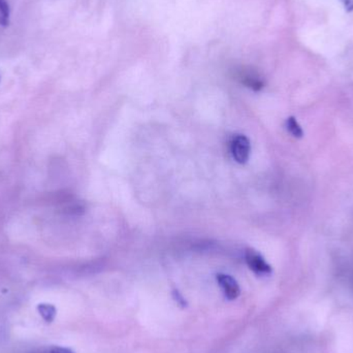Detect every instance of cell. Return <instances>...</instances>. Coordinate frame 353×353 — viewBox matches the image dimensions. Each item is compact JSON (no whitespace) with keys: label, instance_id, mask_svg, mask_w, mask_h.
Listing matches in <instances>:
<instances>
[{"label":"cell","instance_id":"6da1fadb","mask_svg":"<svg viewBox=\"0 0 353 353\" xmlns=\"http://www.w3.org/2000/svg\"><path fill=\"white\" fill-rule=\"evenodd\" d=\"M245 259H246L247 265L249 269L256 274L257 276H270L273 272L271 265L267 263L265 257L259 252V251L254 250L252 248H248L245 253Z\"/></svg>","mask_w":353,"mask_h":353},{"label":"cell","instance_id":"277c9868","mask_svg":"<svg viewBox=\"0 0 353 353\" xmlns=\"http://www.w3.org/2000/svg\"><path fill=\"white\" fill-rule=\"evenodd\" d=\"M286 130H288V132H290V134H292V137H294V138H303V136H304V132H303V128H301L300 124H299V122L296 121V118L294 117H290L288 120H286Z\"/></svg>","mask_w":353,"mask_h":353},{"label":"cell","instance_id":"7a4b0ae2","mask_svg":"<svg viewBox=\"0 0 353 353\" xmlns=\"http://www.w3.org/2000/svg\"><path fill=\"white\" fill-rule=\"evenodd\" d=\"M230 151H232V157L234 161L241 165H244L248 161L250 157L251 146L248 138L242 134H238L234 137L230 145Z\"/></svg>","mask_w":353,"mask_h":353},{"label":"cell","instance_id":"5b68a950","mask_svg":"<svg viewBox=\"0 0 353 353\" xmlns=\"http://www.w3.org/2000/svg\"><path fill=\"white\" fill-rule=\"evenodd\" d=\"M39 314L47 323H52L56 316L55 307L49 304H41L39 306Z\"/></svg>","mask_w":353,"mask_h":353},{"label":"cell","instance_id":"3957f363","mask_svg":"<svg viewBox=\"0 0 353 353\" xmlns=\"http://www.w3.org/2000/svg\"><path fill=\"white\" fill-rule=\"evenodd\" d=\"M217 281L228 300H236L240 296V285L232 276L226 275V274H218Z\"/></svg>","mask_w":353,"mask_h":353},{"label":"cell","instance_id":"52a82bcc","mask_svg":"<svg viewBox=\"0 0 353 353\" xmlns=\"http://www.w3.org/2000/svg\"><path fill=\"white\" fill-rule=\"evenodd\" d=\"M173 298L174 300L176 301V304L180 305V306H182L183 308H185V307L187 306L186 300H185L184 296H183L182 294H180V292H178V290H173Z\"/></svg>","mask_w":353,"mask_h":353},{"label":"cell","instance_id":"9c48e42d","mask_svg":"<svg viewBox=\"0 0 353 353\" xmlns=\"http://www.w3.org/2000/svg\"><path fill=\"white\" fill-rule=\"evenodd\" d=\"M343 1L345 2V6L347 8H352L353 10V0H343Z\"/></svg>","mask_w":353,"mask_h":353},{"label":"cell","instance_id":"8992f818","mask_svg":"<svg viewBox=\"0 0 353 353\" xmlns=\"http://www.w3.org/2000/svg\"><path fill=\"white\" fill-rule=\"evenodd\" d=\"M10 10L6 0H0V26L6 27L10 24Z\"/></svg>","mask_w":353,"mask_h":353},{"label":"cell","instance_id":"ba28073f","mask_svg":"<svg viewBox=\"0 0 353 353\" xmlns=\"http://www.w3.org/2000/svg\"><path fill=\"white\" fill-rule=\"evenodd\" d=\"M50 353H74L72 352V350H68V348L65 347H60V346H54V347L51 348L50 350Z\"/></svg>","mask_w":353,"mask_h":353}]
</instances>
